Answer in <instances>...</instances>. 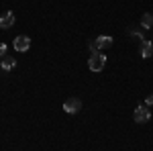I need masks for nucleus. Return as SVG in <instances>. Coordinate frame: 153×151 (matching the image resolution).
<instances>
[{
  "label": "nucleus",
  "mask_w": 153,
  "mask_h": 151,
  "mask_svg": "<svg viewBox=\"0 0 153 151\" xmlns=\"http://www.w3.org/2000/svg\"><path fill=\"white\" fill-rule=\"evenodd\" d=\"M104 65H106V55L104 53H100V51L90 53V57H88V68H90V71H102Z\"/></svg>",
  "instance_id": "1"
},
{
  "label": "nucleus",
  "mask_w": 153,
  "mask_h": 151,
  "mask_svg": "<svg viewBox=\"0 0 153 151\" xmlns=\"http://www.w3.org/2000/svg\"><path fill=\"white\" fill-rule=\"evenodd\" d=\"M88 47H90V51H92V53L102 51V49H108V47H112V37L100 35V37H96L94 41H90V43H88Z\"/></svg>",
  "instance_id": "2"
},
{
  "label": "nucleus",
  "mask_w": 153,
  "mask_h": 151,
  "mask_svg": "<svg viewBox=\"0 0 153 151\" xmlns=\"http://www.w3.org/2000/svg\"><path fill=\"white\" fill-rule=\"evenodd\" d=\"M133 118H135L137 123H149V121H151V112H149L147 104L137 106V108H135V112H133Z\"/></svg>",
  "instance_id": "3"
},
{
  "label": "nucleus",
  "mask_w": 153,
  "mask_h": 151,
  "mask_svg": "<svg viewBox=\"0 0 153 151\" xmlns=\"http://www.w3.org/2000/svg\"><path fill=\"white\" fill-rule=\"evenodd\" d=\"M80 108H82V100H80V98H68V100L63 102V110H65L68 115L80 112Z\"/></svg>",
  "instance_id": "4"
},
{
  "label": "nucleus",
  "mask_w": 153,
  "mask_h": 151,
  "mask_svg": "<svg viewBox=\"0 0 153 151\" xmlns=\"http://www.w3.org/2000/svg\"><path fill=\"white\" fill-rule=\"evenodd\" d=\"M14 21H16V16H14V12L6 10L2 16H0V29H10L12 25H14Z\"/></svg>",
  "instance_id": "5"
},
{
  "label": "nucleus",
  "mask_w": 153,
  "mask_h": 151,
  "mask_svg": "<svg viewBox=\"0 0 153 151\" xmlns=\"http://www.w3.org/2000/svg\"><path fill=\"white\" fill-rule=\"evenodd\" d=\"M29 47H31V39L27 35H19L14 39V49H16V51H27Z\"/></svg>",
  "instance_id": "6"
},
{
  "label": "nucleus",
  "mask_w": 153,
  "mask_h": 151,
  "mask_svg": "<svg viewBox=\"0 0 153 151\" xmlns=\"http://www.w3.org/2000/svg\"><path fill=\"white\" fill-rule=\"evenodd\" d=\"M153 55V43L151 41H143L141 43V57H151Z\"/></svg>",
  "instance_id": "7"
},
{
  "label": "nucleus",
  "mask_w": 153,
  "mask_h": 151,
  "mask_svg": "<svg viewBox=\"0 0 153 151\" xmlns=\"http://www.w3.org/2000/svg\"><path fill=\"white\" fill-rule=\"evenodd\" d=\"M14 65H16V59H14V57H8V55H6L4 59H2V63H0V68H2L4 71H10V70H14Z\"/></svg>",
  "instance_id": "8"
},
{
  "label": "nucleus",
  "mask_w": 153,
  "mask_h": 151,
  "mask_svg": "<svg viewBox=\"0 0 153 151\" xmlns=\"http://www.w3.org/2000/svg\"><path fill=\"white\" fill-rule=\"evenodd\" d=\"M141 27L143 29H153V14L151 12H145L141 16Z\"/></svg>",
  "instance_id": "9"
},
{
  "label": "nucleus",
  "mask_w": 153,
  "mask_h": 151,
  "mask_svg": "<svg viewBox=\"0 0 153 151\" xmlns=\"http://www.w3.org/2000/svg\"><path fill=\"white\" fill-rule=\"evenodd\" d=\"M6 57V45H0V59Z\"/></svg>",
  "instance_id": "10"
},
{
  "label": "nucleus",
  "mask_w": 153,
  "mask_h": 151,
  "mask_svg": "<svg viewBox=\"0 0 153 151\" xmlns=\"http://www.w3.org/2000/svg\"><path fill=\"white\" fill-rule=\"evenodd\" d=\"M145 104H147V106H153V94H151V96H147V98H145Z\"/></svg>",
  "instance_id": "11"
}]
</instances>
